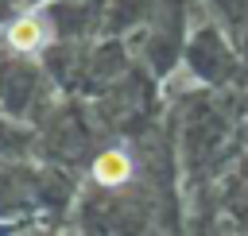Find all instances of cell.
I'll use <instances>...</instances> for the list:
<instances>
[{"label": "cell", "instance_id": "2", "mask_svg": "<svg viewBox=\"0 0 248 236\" xmlns=\"http://www.w3.org/2000/svg\"><path fill=\"white\" fill-rule=\"evenodd\" d=\"M46 23L39 19V15H19L12 27H8V43L16 46V50H39L43 43H46Z\"/></svg>", "mask_w": 248, "mask_h": 236}, {"label": "cell", "instance_id": "1", "mask_svg": "<svg viewBox=\"0 0 248 236\" xmlns=\"http://www.w3.org/2000/svg\"><path fill=\"white\" fill-rule=\"evenodd\" d=\"M132 178V159L124 155V151H105V155H97V162H93V182H101V186H124Z\"/></svg>", "mask_w": 248, "mask_h": 236}]
</instances>
